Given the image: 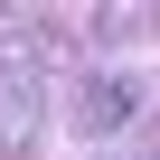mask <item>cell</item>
Here are the masks:
<instances>
[{
	"mask_svg": "<svg viewBox=\"0 0 160 160\" xmlns=\"http://www.w3.org/2000/svg\"><path fill=\"white\" fill-rule=\"evenodd\" d=\"M151 113V75L141 66H104V75H85V85H75V132H85V141H113L122 122H141Z\"/></svg>",
	"mask_w": 160,
	"mask_h": 160,
	"instance_id": "1",
	"label": "cell"
},
{
	"mask_svg": "<svg viewBox=\"0 0 160 160\" xmlns=\"http://www.w3.org/2000/svg\"><path fill=\"white\" fill-rule=\"evenodd\" d=\"M47 141V75H0V160H28Z\"/></svg>",
	"mask_w": 160,
	"mask_h": 160,
	"instance_id": "2",
	"label": "cell"
},
{
	"mask_svg": "<svg viewBox=\"0 0 160 160\" xmlns=\"http://www.w3.org/2000/svg\"><path fill=\"white\" fill-rule=\"evenodd\" d=\"M85 28H94V47H132L141 28H160V10H132V0H113V10H94Z\"/></svg>",
	"mask_w": 160,
	"mask_h": 160,
	"instance_id": "3",
	"label": "cell"
}]
</instances>
